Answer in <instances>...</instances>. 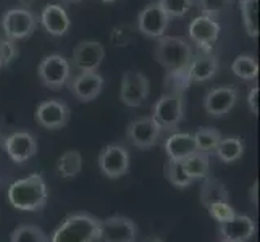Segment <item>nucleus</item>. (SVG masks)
Wrapping results in <instances>:
<instances>
[{
  "label": "nucleus",
  "mask_w": 260,
  "mask_h": 242,
  "mask_svg": "<svg viewBox=\"0 0 260 242\" xmlns=\"http://www.w3.org/2000/svg\"><path fill=\"white\" fill-rule=\"evenodd\" d=\"M101 234V220L91 213L76 212L53 231L49 242H95Z\"/></svg>",
  "instance_id": "nucleus-2"
},
{
  "label": "nucleus",
  "mask_w": 260,
  "mask_h": 242,
  "mask_svg": "<svg viewBox=\"0 0 260 242\" xmlns=\"http://www.w3.org/2000/svg\"><path fill=\"white\" fill-rule=\"evenodd\" d=\"M192 136L196 141L197 152H204V154L215 152L218 142L221 141V132L218 129H213V128H202L199 131H196Z\"/></svg>",
  "instance_id": "nucleus-29"
},
{
  "label": "nucleus",
  "mask_w": 260,
  "mask_h": 242,
  "mask_svg": "<svg viewBox=\"0 0 260 242\" xmlns=\"http://www.w3.org/2000/svg\"><path fill=\"white\" fill-rule=\"evenodd\" d=\"M250 203H252L254 207L258 205V183L257 181L250 187Z\"/></svg>",
  "instance_id": "nucleus-36"
},
{
  "label": "nucleus",
  "mask_w": 260,
  "mask_h": 242,
  "mask_svg": "<svg viewBox=\"0 0 260 242\" xmlns=\"http://www.w3.org/2000/svg\"><path fill=\"white\" fill-rule=\"evenodd\" d=\"M194 5L201 10V15L217 18L233 7V0H194Z\"/></svg>",
  "instance_id": "nucleus-31"
},
{
  "label": "nucleus",
  "mask_w": 260,
  "mask_h": 242,
  "mask_svg": "<svg viewBox=\"0 0 260 242\" xmlns=\"http://www.w3.org/2000/svg\"><path fill=\"white\" fill-rule=\"evenodd\" d=\"M255 234V223L246 215H235L230 221L220 223V237L225 242H247Z\"/></svg>",
  "instance_id": "nucleus-19"
},
{
  "label": "nucleus",
  "mask_w": 260,
  "mask_h": 242,
  "mask_svg": "<svg viewBox=\"0 0 260 242\" xmlns=\"http://www.w3.org/2000/svg\"><path fill=\"white\" fill-rule=\"evenodd\" d=\"M83 168V157L78 150H67L63 152V155H60L57 160V171L61 178L70 179L79 175Z\"/></svg>",
  "instance_id": "nucleus-24"
},
{
  "label": "nucleus",
  "mask_w": 260,
  "mask_h": 242,
  "mask_svg": "<svg viewBox=\"0 0 260 242\" xmlns=\"http://www.w3.org/2000/svg\"><path fill=\"white\" fill-rule=\"evenodd\" d=\"M221 242H225V240H221Z\"/></svg>",
  "instance_id": "nucleus-42"
},
{
  "label": "nucleus",
  "mask_w": 260,
  "mask_h": 242,
  "mask_svg": "<svg viewBox=\"0 0 260 242\" xmlns=\"http://www.w3.org/2000/svg\"><path fill=\"white\" fill-rule=\"evenodd\" d=\"M207 210L212 215V218L217 220L218 223L230 221L236 215V212L233 210L230 202H217V203H212V205H209V207H207Z\"/></svg>",
  "instance_id": "nucleus-33"
},
{
  "label": "nucleus",
  "mask_w": 260,
  "mask_h": 242,
  "mask_svg": "<svg viewBox=\"0 0 260 242\" xmlns=\"http://www.w3.org/2000/svg\"><path fill=\"white\" fill-rule=\"evenodd\" d=\"M184 113V100L181 92H168L155 102L152 109V118L157 121V124L162 131H173L178 128V124L183 120Z\"/></svg>",
  "instance_id": "nucleus-4"
},
{
  "label": "nucleus",
  "mask_w": 260,
  "mask_h": 242,
  "mask_svg": "<svg viewBox=\"0 0 260 242\" xmlns=\"http://www.w3.org/2000/svg\"><path fill=\"white\" fill-rule=\"evenodd\" d=\"M233 75H236L238 78L244 79V81H254L258 76V63L254 55H249V53H243L235 58L231 65Z\"/></svg>",
  "instance_id": "nucleus-27"
},
{
  "label": "nucleus",
  "mask_w": 260,
  "mask_h": 242,
  "mask_svg": "<svg viewBox=\"0 0 260 242\" xmlns=\"http://www.w3.org/2000/svg\"><path fill=\"white\" fill-rule=\"evenodd\" d=\"M168 18H183L192 10L194 0H157Z\"/></svg>",
  "instance_id": "nucleus-32"
},
{
  "label": "nucleus",
  "mask_w": 260,
  "mask_h": 242,
  "mask_svg": "<svg viewBox=\"0 0 260 242\" xmlns=\"http://www.w3.org/2000/svg\"><path fill=\"white\" fill-rule=\"evenodd\" d=\"M102 2H105V4H112V2H115V0H102Z\"/></svg>",
  "instance_id": "nucleus-40"
},
{
  "label": "nucleus",
  "mask_w": 260,
  "mask_h": 242,
  "mask_svg": "<svg viewBox=\"0 0 260 242\" xmlns=\"http://www.w3.org/2000/svg\"><path fill=\"white\" fill-rule=\"evenodd\" d=\"M4 68V65H2V61H0V70H2Z\"/></svg>",
  "instance_id": "nucleus-41"
},
{
  "label": "nucleus",
  "mask_w": 260,
  "mask_h": 242,
  "mask_svg": "<svg viewBox=\"0 0 260 242\" xmlns=\"http://www.w3.org/2000/svg\"><path fill=\"white\" fill-rule=\"evenodd\" d=\"M39 21L42 28L46 29V32H49L50 36H55V38L67 34L71 26V20L67 10L58 4H49L44 7Z\"/></svg>",
  "instance_id": "nucleus-20"
},
{
  "label": "nucleus",
  "mask_w": 260,
  "mask_h": 242,
  "mask_svg": "<svg viewBox=\"0 0 260 242\" xmlns=\"http://www.w3.org/2000/svg\"><path fill=\"white\" fill-rule=\"evenodd\" d=\"M18 2H20V7H23V8H29L31 5L36 4V0H18Z\"/></svg>",
  "instance_id": "nucleus-38"
},
{
  "label": "nucleus",
  "mask_w": 260,
  "mask_h": 242,
  "mask_svg": "<svg viewBox=\"0 0 260 242\" xmlns=\"http://www.w3.org/2000/svg\"><path fill=\"white\" fill-rule=\"evenodd\" d=\"M16 53H18V50H16L15 41L7 39L5 36L4 38H0V61H2L4 66L12 63L16 57Z\"/></svg>",
  "instance_id": "nucleus-34"
},
{
  "label": "nucleus",
  "mask_w": 260,
  "mask_h": 242,
  "mask_svg": "<svg viewBox=\"0 0 260 242\" xmlns=\"http://www.w3.org/2000/svg\"><path fill=\"white\" fill-rule=\"evenodd\" d=\"M187 31H189V38L194 46L201 52H212L213 44L218 41L221 28L215 18L199 15L191 21Z\"/></svg>",
  "instance_id": "nucleus-15"
},
{
  "label": "nucleus",
  "mask_w": 260,
  "mask_h": 242,
  "mask_svg": "<svg viewBox=\"0 0 260 242\" xmlns=\"http://www.w3.org/2000/svg\"><path fill=\"white\" fill-rule=\"evenodd\" d=\"M215 154H217L218 160L223 163H233V161H238L244 154V144L241 137L238 136H228V137H221L218 142L217 149H215Z\"/></svg>",
  "instance_id": "nucleus-23"
},
{
  "label": "nucleus",
  "mask_w": 260,
  "mask_h": 242,
  "mask_svg": "<svg viewBox=\"0 0 260 242\" xmlns=\"http://www.w3.org/2000/svg\"><path fill=\"white\" fill-rule=\"evenodd\" d=\"M241 16L246 32L250 38L258 36V0H239Z\"/></svg>",
  "instance_id": "nucleus-26"
},
{
  "label": "nucleus",
  "mask_w": 260,
  "mask_h": 242,
  "mask_svg": "<svg viewBox=\"0 0 260 242\" xmlns=\"http://www.w3.org/2000/svg\"><path fill=\"white\" fill-rule=\"evenodd\" d=\"M141 242H165V240L160 237V236H157V234H149L146 237H142Z\"/></svg>",
  "instance_id": "nucleus-37"
},
{
  "label": "nucleus",
  "mask_w": 260,
  "mask_h": 242,
  "mask_svg": "<svg viewBox=\"0 0 260 242\" xmlns=\"http://www.w3.org/2000/svg\"><path fill=\"white\" fill-rule=\"evenodd\" d=\"M247 105H249L250 112L254 115H258V87L257 86L250 87L249 95H247Z\"/></svg>",
  "instance_id": "nucleus-35"
},
{
  "label": "nucleus",
  "mask_w": 260,
  "mask_h": 242,
  "mask_svg": "<svg viewBox=\"0 0 260 242\" xmlns=\"http://www.w3.org/2000/svg\"><path fill=\"white\" fill-rule=\"evenodd\" d=\"M70 107L63 100L50 98V100H44L38 105L34 118L39 126L55 131L67 126L70 121Z\"/></svg>",
  "instance_id": "nucleus-12"
},
{
  "label": "nucleus",
  "mask_w": 260,
  "mask_h": 242,
  "mask_svg": "<svg viewBox=\"0 0 260 242\" xmlns=\"http://www.w3.org/2000/svg\"><path fill=\"white\" fill-rule=\"evenodd\" d=\"M168 24L170 18L157 0L147 4L138 15V28L141 34L150 39H160L162 36H165Z\"/></svg>",
  "instance_id": "nucleus-10"
},
{
  "label": "nucleus",
  "mask_w": 260,
  "mask_h": 242,
  "mask_svg": "<svg viewBox=\"0 0 260 242\" xmlns=\"http://www.w3.org/2000/svg\"><path fill=\"white\" fill-rule=\"evenodd\" d=\"M239 92L235 86H218L205 94L204 109L210 116H223L231 112L238 102Z\"/></svg>",
  "instance_id": "nucleus-17"
},
{
  "label": "nucleus",
  "mask_w": 260,
  "mask_h": 242,
  "mask_svg": "<svg viewBox=\"0 0 260 242\" xmlns=\"http://www.w3.org/2000/svg\"><path fill=\"white\" fill-rule=\"evenodd\" d=\"M38 76L44 87L58 91L65 84H68L71 78V65L67 57L60 55V53H50L41 60Z\"/></svg>",
  "instance_id": "nucleus-5"
},
{
  "label": "nucleus",
  "mask_w": 260,
  "mask_h": 242,
  "mask_svg": "<svg viewBox=\"0 0 260 242\" xmlns=\"http://www.w3.org/2000/svg\"><path fill=\"white\" fill-rule=\"evenodd\" d=\"M105 81L99 71L78 73L73 79L68 81L70 91L79 102H92L102 94Z\"/></svg>",
  "instance_id": "nucleus-16"
},
{
  "label": "nucleus",
  "mask_w": 260,
  "mask_h": 242,
  "mask_svg": "<svg viewBox=\"0 0 260 242\" xmlns=\"http://www.w3.org/2000/svg\"><path fill=\"white\" fill-rule=\"evenodd\" d=\"M183 166H184L186 173L189 175V178L192 179V181L207 178L209 168H210L209 154H204V152H194L192 155H189L187 158L183 160Z\"/></svg>",
  "instance_id": "nucleus-25"
},
{
  "label": "nucleus",
  "mask_w": 260,
  "mask_h": 242,
  "mask_svg": "<svg viewBox=\"0 0 260 242\" xmlns=\"http://www.w3.org/2000/svg\"><path fill=\"white\" fill-rule=\"evenodd\" d=\"M129 152L121 144H110L99 154V168L102 175L110 179H118L129 171Z\"/></svg>",
  "instance_id": "nucleus-9"
},
{
  "label": "nucleus",
  "mask_w": 260,
  "mask_h": 242,
  "mask_svg": "<svg viewBox=\"0 0 260 242\" xmlns=\"http://www.w3.org/2000/svg\"><path fill=\"white\" fill-rule=\"evenodd\" d=\"M150 94V81L142 71L129 70L121 78L120 100L131 109L141 107Z\"/></svg>",
  "instance_id": "nucleus-7"
},
{
  "label": "nucleus",
  "mask_w": 260,
  "mask_h": 242,
  "mask_svg": "<svg viewBox=\"0 0 260 242\" xmlns=\"http://www.w3.org/2000/svg\"><path fill=\"white\" fill-rule=\"evenodd\" d=\"M165 176L175 187H187L192 184V179L186 173L183 161L168 160L165 163Z\"/></svg>",
  "instance_id": "nucleus-30"
},
{
  "label": "nucleus",
  "mask_w": 260,
  "mask_h": 242,
  "mask_svg": "<svg viewBox=\"0 0 260 242\" xmlns=\"http://www.w3.org/2000/svg\"><path fill=\"white\" fill-rule=\"evenodd\" d=\"M10 242H49V236L39 226L29 225H18L10 234Z\"/></svg>",
  "instance_id": "nucleus-28"
},
{
  "label": "nucleus",
  "mask_w": 260,
  "mask_h": 242,
  "mask_svg": "<svg viewBox=\"0 0 260 242\" xmlns=\"http://www.w3.org/2000/svg\"><path fill=\"white\" fill-rule=\"evenodd\" d=\"M7 195L12 207L23 212H39L49 200L47 184L39 173H32L12 183Z\"/></svg>",
  "instance_id": "nucleus-1"
},
{
  "label": "nucleus",
  "mask_w": 260,
  "mask_h": 242,
  "mask_svg": "<svg viewBox=\"0 0 260 242\" xmlns=\"http://www.w3.org/2000/svg\"><path fill=\"white\" fill-rule=\"evenodd\" d=\"M160 134H162V128L152 116H141V118L133 120L126 129L129 142L138 149L154 147L158 142Z\"/></svg>",
  "instance_id": "nucleus-14"
},
{
  "label": "nucleus",
  "mask_w": 260,
  "mask_h": 242,
  "mask_svg": "<svg viewBox=\"0 0 260 242\" xmlns=\"http://www.w3.org/2000/svg\"><path fill=\"white\" fill-rule=\"evenodd\" d=\"M4 149L12 161L21 165L38 154V139L29 131H16L4 139Z\"/></svg>",
  "instance_id": "nucleus-11"
},
{
  "label": "nucleus",
  "mask_w": 260,
  "mask_h": 242,
  "mask_svg": "<svg viewBox=\"0 0 260 242\" xmlns=\"http://www.w3.org/2000/svg\"><path fill=\"white\" fill-rule=\"evenodd\" d=\"M218 68L220 63L217 55H213L212 52H199L192 55L189 66L186 70V78L194 83H205L217 75Z\"/></svg>",
  "instance_id": "nucleus-18"
},
{
  "label": "nucleus",
  "mask_w": 260,
  "mask_h": 242,
  "mask_svg": "<svg viewBox=\"0 0 260 242\" xmlns=\"http://www.w3.org/2000/svg\"><path fill=\"white\" fill-rule=\"evenodd\" d=\"M165 152L168 155V160L183 161L189 155H192L196 149L194 136L189 132H173L170 134L165 141Z\"/></svg>",
  "instance_id": "nucleus-21"
},
{
  "label": "nucleus",
  "mask_w": 260,
  "mask_h": 242,
  "mask_svg": "<svg viewBox=\"0 0 260 242\" xmlns=\"http://www.w3.org/2000/svg\"><path fill=\"white\" fill-rule=\"evenodd\" d=\"M0 26H2L4 36L7 39H26L38 28V18L29 8L13 7L4 13Z\"/></svg>",
  "instance_id": "nucleus-6"
},
{
  "label": "nucleus",
  "mask_w": 260,
  "mask_h": 242,
  "mask_svg": "<svg viewBox=\"0 0 260 242\" xmlns=\"http://www.w3.org/2000/svg\"><path fill=\"white\" fill-rule=\"evenodd\" d=\"M139 231L136 223L128 217L115 215L101 220L99 242H138Z\"/></svg>",
  "instance_id": "nucleus-8"
},
{
  "label": "nucleus",
  "mask_w": 260,
  "mask_h": 242,
  "mask_svg": "<svg viewBox=\"0 0 260 242\" xmlns=\"http://www.w3.org/2000/svg\"><path fill=\"white\" fill-rule=\"evenodd\" d=\"M201 202L205 209L217 202H230L226 186L221 181H218V179L205 178V181L202 183L201 187Z\"/></svg>",
  "instance_id": "nucleus-22"
},
{
  "label": "nucleus",
  "mask_w": 260,
  "mask_h": 242,
  "mask_svg": "<svg viewBox=\"0 0 260 242\" xmlns=\"http://www.w3.org/2000/svg\"><path fill=\"white\" fill-rule=\"evenodd\" d=\"M61 4H65V5H71V4H79V2H83V0H60Z\"/></svg>",
  "instance_id": "nucleus-39"
},
{
  "label": "nucleus",
  "mask_w": 260,
  "mask_h": 242,
  "mask_svg": "<svg viewBox=\"0 0 260 242\" xmlns=\"http://www.w3.org/2000/svg\"><path fill=\"white\" fill-rule=\"evenodd\" d=\"M154 53L158 63L173 75L186 73L194 55L192 47L184 39L172 38V36H162L160 39H157Z\"/></svg>",
  "instance_id": "nucleus-3"
},
{
  "label": "nucleus",
  "mask_w": 260,
  "mask_h": 242,
  "mask_svg": "<svg viewBox=\"0 0 260 242\" xmlns=\"http://www.w3.org/2000/svg\"><path fill=\"white\" fill-rule=\"evenodd\" d=\"M105 58V47L97 41H81L73 49L71 61L79 73L97 71Z\"/></svg>",
  "instance_id": "nucleus-13"
}]
</instances>
